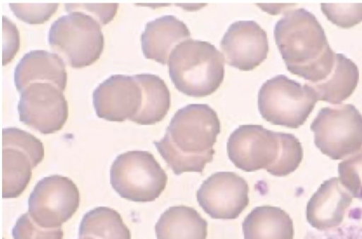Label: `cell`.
Here are the masks:
<instances>
[{"instance_id":"cell-1","label":"cell","mask_w":362,"mask_h":239,"mask_svg":"<svg viewBox=\"0 0 362 239\" xmlns=\"http://www.w3.org/2000/svg\"><path fill=\"white\" fill-rule=\"evenodd\" d=\"M221 132L217 113L206 104H189L178 110L156 149L175 175L202 173L213 160Z\"/></svg>"},{"instance_id":"cell-2","label":"cell","mask_w":362,"mask_h":239,"mask_svg":"<svg viewBox=\"0 0 362 239\" xmlns=\"http://www.w3.org/2000/svg\"><path fill=\"white\" fill-rule=\"evenodd\" d=\"M274 38L287 69L315 83L332 70L336 52L316 17L300 8L289 11L274 27Z\"/></svg>"},{"instance_id":"cell-3","label":"cell","mask_w":362,"mask_h":239,"mask_svg":"<svg viewBox=\"0 0 362 239\" xmlns=\"http://www.w3.org/2000/svg\"><path fill=\"white\" fill-rule=\"evenodd\" d=\"M227 153L235 166L245 172L265 169L272 175L284 176L295 169L302 149L291 134L258 124H244L230 134Z\"/></svg>"},{"instance_id":"cell-4","label":"cell","mask_w":362,"mask_h":239,"mask_svg":"<svg viewBox=\"0 0 362 239\" xmlns=\"http://www.w3.org/2000/svg\"><path fill=\"white\" fill-rule=\"evenodd\" d=\"M169 75L177 90L195 98L209 95L224 78V57L209 42L189 38L172 51Z\"/></svg>"},{"instance_id":"cell-5","label":"cell","mask_w":362,"mask_h":239,"mask_svg":"<svg viewBox=\"0 0 362 239\" xmlns=\"http://www.w3.org/2000/svg\"><path fill=\"white\" fill-rule=\"evenodd\" d=\"M49 44L74 68L90 66L104 48L101 25L91 16L72 11L57 18L51 25Z\"/></svg>"},{"instance_id":"cell-6","label":"cell","mask_w":362,"mask_h":239,"mask_svg":"<svg viewBox=\"0 0 362 239\" xmlns=\"http://www.w3.org/2000/svg\"><path fill=\"white\" fill-rule=\"evenodd\" d=\"M167 182L166 173L148 151L123 153L117 156L110 168L112 188L129 201H154L163 192Z\"/></svg>"},{"instance_id":"cell-7","label":"cell","mask_w":362,"mask_h":239,"mask_svg":"<svg viewBox=\"0 0 362 239\" xmlns=\"http://www.w3.org/2000/svg\"><path fill=\"white\" fill-rule=\"evenodd\" d=\"M317 100L308 83L302 85L281 74L262 85L257 105L261 116L266 121L297 128L306 119Z\"/></svg>"},{"instance_id":"cell-8","label":"cell","mask_w":362,"mask_h":239,"mask_svg":"<svg viewBox=\"0 0 362 239\" xmlns=\"http://www.w3.org/2000/svg\"><path fill=\"white\" fill-rule=\"evenodd\" d=\"M42 141L16 127L2 130V197L16 198L25 190L32 170L43 160Z\"/></svg>"},{"instance_id":"cell-9","label":"cell","mask_w":362,"mask_h":239,"mask_svg":"<svg viewBox=\"0 0 362 239\" xmlns=\"http://www.w3.org/2000/svg\"><path fill=\"white\" fill-rule=\"evenodd\" d=\"M80 204L76 185L68 177L53 175L40 180L28 199V214L45 228H57L69 220Z\"/></svg>"},{"instance_id":"cell-10","label":"cell","mask_w":362,"mask_h":239,"mask_svg":"<svg viewBox=\"0 0 362 239\" xmlns=\"http://www.w3.org/2000/svg\"><path fill=\"white\" fill-rule=\"evenodd\" d=\"M18 111L21 122L43 134L62 129L69 116L63 91L50 83H33L25 87L21 93Z\"/></svg>"},{"instance_id":"cell-11","label":"cell","mask_w":362,"mask_h":239,"mask_svg":"<svg viewBox=\"0 0 362 239\" xmlns=\"http://www.w3.org/2000/svg\"><path fill=\"white\" fill-rule=\"evenodd\" d=\"M249 186L233 172H217L205 180L197 192L202 209L212 218H237L249 204Z\"/></svg>"},{"instance_id":"cell-12","label":"cell","mask_w":362,"mask_h":239,"mask_svg":"<svg viewBox=\"0 0 362 239\" xmlns=\"http://www.w3.org/2000/svg\"><path fill=\"white\" fill-rule=\"evenodd\" d=\"M220 47L227 64L241 71L254 69L266 59L269 52L267 33L254 21L233 23Z\"/></svg>"},{"instance_id":"cell-13","label":"cell","mask_w":362,"mask_h":239,"mask_svg":"<svg viewBox=\"0 0 362 239\" xmlns=\"http://www.w3.org/2000/svg\"><path fill=\"white\" fill-rule=\"evenodd\" d=\"M93 103L100 118L110 122L132 121L141 107V87L134 76L112 75L94 90Z\"/></svg>"},{"instance_id":"cell-14","label":"cell","mask_w":362,"mask_h":239,"mask_svg":"<svg viewBox=\"0 0 362 239\" xmlns=\"http://www.w3.org/2000/svg\"><path fill=\"white\" fill-rule=\"evenodd\" d=\"M313 129L317 132L319 146L325 148L355 146L362 139V117L351 105L340 108H324L320 111Z\"/></svg>"},{"instance_id":"cell-15","label":"cell","mask_w":362,"mask_h":239,"mask_svg":"<svg viewBox=\"0 0 362 239\" xmlns=\"http://www.w3.org/2000/svg\"><path fill=\"white\" fill-rule=\"evenodd\" d=\"M186 24L172 15L163 16L146 23L141 35V48L146 58L167 64L173 49L189 39Z\"/></svg>"},{"instance_id":"cell-16","label":"cell","mask_w":362,"mask_h":239,"mask_svg":"<svg viewBox=\"0 0 362 239\" xmlns=\"http://www.w3.org/2000/svg\"><path fill=\"white\" fill-rule=\"evenodd\" d=\"M16 89L21 93L33 83H50L62 91L67 82V73L62 58L45 50H32L26 53L14 71Z\"/></svg>"},{"instance_id":"cell-17","label":"cell","mask_w":362,"mask_h":239,"mask_svg":"<svg viewBox=\"0 0 362 239\" xmlns=\"http://www.w3.org/2000/svg\"><path fill=\"white\" fill-rule=\"evenodd\" d=\"M207 221L192 207L170 206L155 226L157 239H206Z\"/></svg>"},{"instance_id":"cell-18","label":"cell","mask_w":362,"mask_h":239,"mask_svg":"<svg viewBox=\"0 0 362 239\" xmlns=\"http://www.w3.org/2000/svg\"><path fill=\"white\" fill-rule=\"evenodd\" d=\"M244 239H293V223L281 209L269 205L257 206L245 218Z\"/></svg>"},{"instance_id":"cell-19","label":"cell","mask_w":362,"mask_h":239,"mask_svg":"<svg viewBox=\"0 0 362 239\" xmlns=\"http://www.w3.org/2000/svg\"><path fill=\"white\" fill-rule=\"evenodd\" d=\"M359 79L357 66L342 54L336 53L334 66L322 81L308 83L317 100L339 103L349 98L356 89Z\"/></svg>"},{"instance_id":"cell-20","label":"cell","mask_w":362,"mask_h":239,"mask_svg":"<svg viewBox=\"0 0 362 239\" xmlns=\"http://www.w3.org/2000/svg\"><path fill=\"white\" fill-rule=\"evenodd\" d=\"M141 90V105L132 122L151 125L160 122L170 107V93L165 81L151 74L134 75Z\"/></svg>"},{"instance_id":"cell-21","label":"cell","mask_w":362,"mask_h":239,"mask_svg":"<svg viewBox=\"0 0 362 239\" xmlns=\"http://www.w3.org/2000/svg\"><path fill=\"white\" fill-rule=\"evenodd\" d=\"M78 235L95 239H131V232L120 214L107 206L88 211L81 221Z\"/></svg>"},{"instance_id":"cell-22","label":"cell","mask_w":362,"mask_h":239,"mask_svg":"<svg viewBox=\"0 0 362 239\" xmlns=\"http://www.w3.org/2000/svg\"><path fill=\"white\" fill-rule=\"evenodd\" d=\"M321 10L329 21L340 28H351L362 21V3H323Z\"/></svg>"},{"instance_id":"cell-23","label":"cell","mask_w":362,"mask_h":239,"mask_svg":"<svg viewBox=\"0 0 362 239\" xmlns=\"http://www.w3.org/2000/svg\"><path fill=\"white\" fill-rule=\"evenodd\" d=\"M13 239H62V228H45L36 224L28 212L21 215L12 229Z\"/></svg>"},{"instance_id":"cell-24","label":"cell","mask_w":362,"mask_h":239,"mask_svg":"<svg viewBox=\"0 0 362 239\" xmlns=\"http://www.w3.org/2000/svg\"><path fill=\"white\" fill-rule=\"evenodd\" d=\"M59 3L9 4L14 15L29 24H42L47 21L58 9Z\"/></svg>"},{"instance_id":"cell-25","label":"cell","mask_w":362,"mask_h":239,"mask_svg":"<svg viewBox=\"0 0 362 239\" xmlns=\"http://www.w3.org/2000/svg\"><path fill=\"white\" fill-rule=\"evenodd\" d=\"M118 4H88L74 3L65 4L66 11H82L97 20L102 25L110 22L117 13Z\"/></svg>"},{"instance_id":"cell-26","label":"cell","mask_w":362,"mask_h":239,"mask_svg":"<svg viewBox=\"0 0 362 239\" xmlns=\"http://www.w3.org/2000/svg\"><path fill=\"white\" fill-rule=\"evenodd\" d=\"M3 65L8 64L15 57L20 47V36L14 23L3 16Z\"/></svg>"},{"instance_id":"cell-27","label":"cell","mask_w":362,"mask_h":239,"mask_svg":"<svg viewBox=\"0 0 362 239\" xmlns=\"http://www.w3.org/2000/svg\"><path fill=\"white\" fill-rule=\"evenodd\" d=\"M312 239H362V223L349 221L314 233Z\"/></svg>"},{"instance_id":"cell-28","label":"cell","mask_w":362,"mask_h":239,"mask_svg":"<svg viewBox=\"0 0 362 239\" xmlns=\"http://www.w3.org/2000/svg\"><path fill=\"white\" fill-rule=\"evenodd\" d=\"M79 239H95V238H89V237H85V238H80Z\"/></svg>"}]
</instances>
